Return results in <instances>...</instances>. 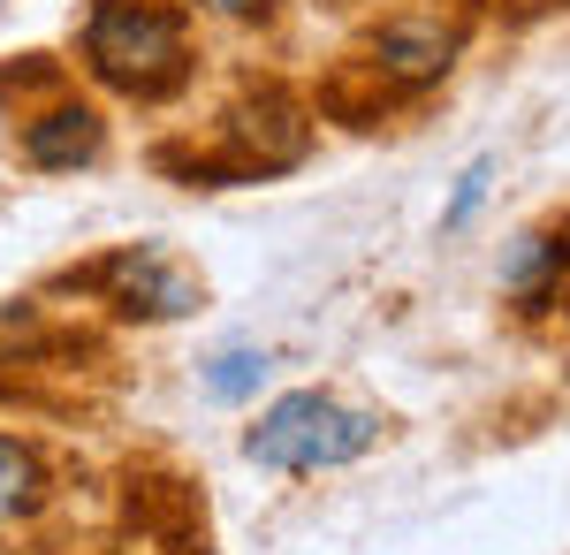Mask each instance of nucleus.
Segmentation results:
<instances>
[{
  "instance_id": "39448f33",
  "label": "nucleus",
  "mask_w": 570,
  "mask_h": 555,
  "mask_svg": "<svg viewBox=\"0 0 570 555\" xmlns=\"http://www.w3.org/2000/svg\"><path fill=\"white\" fill-rule=\"evenodd\" d=\"M570 274V221L525 228L510 252H502V290L525 298V312H540V298H556V282Z\"/></svg>"
},
{
  "instance_id": "423d86ee",
  "label": "nucleus",
  "mask_w": 570,
  "mask_h": 555,
  "mask_svg": "<svg viewBox=\"0 0 570 555\" xmlns=\"http://www.w3.org/2000/svg\"><path fill=\"white\" fill-rule=\"evenodd\" d=\"M99 115H91L85 99H61V107H46L39 123H23V160L31 168H77L99 153Z\"/></svg>"
},
{
  "instance_id": "f257e3e1",
  "label": "nucleus",
  "mask_w": 570,
  "mask_h": 555,
  "mask_svg": "<svg viewBox=\"0 0 570 555\" xmlns=\"http://www.w3.org/2000/svg\"><path fill=\"white\" fill-rule=\"evenodd\" d=\"M85 69L99 85L130 91V99H160L190 77V39L183 16L160 0H91L85 16Z\"/></svg>"
},
{
  "instance_id": "6e6552de",
  "label": "nucleus",
  "mask_w": 570,
  "mask_h": 555,
  "mask_svg": "<svg viewBox=\"0 0 570 555\" xmlns=\"http://www.w3.org/2000/svg\"><path fill=\"white\" fill-rule=\"evenodd\" d=\"M259 381H266V350H220L214 366H206V396L214 403H244Z\"/></svg>"
},
{
  "instance_id": "1a4fd4ad",
  "label": "nucleus",
  "mask_w": 570,
  "mask_h": 555,
  "mask_svg": "<svg viewBox=\"0 0 570 555\" xmlns=\"http://www.w3.org/2000/svg\"><path fill=\"white\" fill-rule=\"evenodd\" d=\"M487 183H494V160H472V168L456 175V198H449V214H441V228H464V221L480 214V198H487Z\"/></svg>"
},
{
  "instance_id": "7ed1b4c3",
  "label": "nucleus",
  "mask_w": 570,
  "mask_h": 555,
  "mask_svg": "<svg viewBox=\"0 0 570 555\" xmlns=\"http://www.w3.org/2000/svg\"><path fill=\"white\" fill-rule=\"evenodd\" d=\"M456 53H464V23L441 16V8H395L389 23H373V39H365L373 77H389V85H403V91L449 77Z\"/></svg>"
},
{
  "instance_id": "f03ea898",
  "label": "nucleus",
  "mask_w": 570,
  "mask_h": 555,
  "mask_svg": "<svg viewBox=\"0 0 570 555\" xmlns=\"http://www.w3.org/2000/svg\"><path fill=\"white\" fill-rule=\"evenodd\" d=\"M373 441H381V411L343 403L327 388H297V396H274L259 411V427L244 434V457L266 471H335L357 465Z\"/></svg>"
},
{
  "instance_id": "0eeeda50",
  "label": "nucleus",
  "mask_w": 570,
  "mask_h": 555,
  "mask_svg": "<svg viewBox=\"0 0 570 555\" xmlns=\"http://www.w3.org/2000/svg\"><path fill=\"white\" fill-rule=\"evenodd\" d=\"M46 503V465L31 441L0 434V517H31Z\"/></svg>"
},
{
  "instance_id": "9d476101",
  "label": "nucleus",
  "mask_w": 570,
  "mask_h": 555,
  "mask_svg": "<svg viewBox=\"0 0 570 555\" xmlns=\"http://www.w3.org/2000/svg\"><path fill=\"white\" fill-rule=\"evenodd\" d=\"M183 8H206V16H228V23H259L282 0H183Z\"/></svg>"
},
{
  "instance_id": "20e7f679",
  "label": "nucleus",
  "mask_w": 570,
  "mask_h": 555,
  "mask_svg": "<svg viewBox=\"0 0 570 555\" xmlns=\"http://www.w3.org/2000/svg\"><path fill=\"white\" fill-rule=\"evenodd\" d=\"M85 282H91V290H107V304L145 312V320H176V312H190V304H198V282H190L168 252H153V244L115 252L107 266H91Z\"/></svg>"
}]
</instances>
